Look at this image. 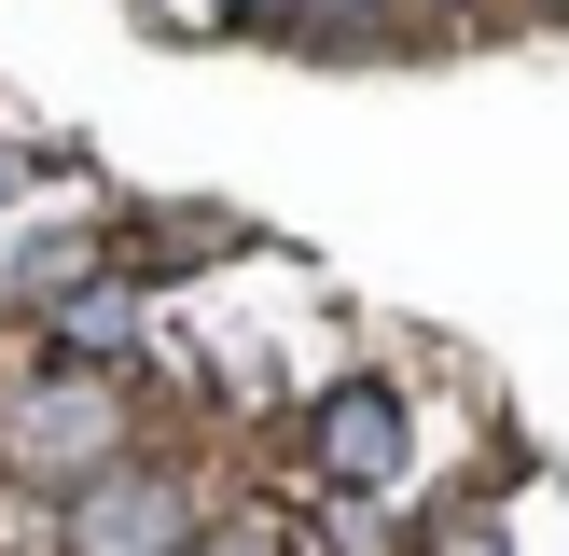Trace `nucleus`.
Here are the masks:
<instances>
[{
  "instance_id": "nucleus-1",
  "label": "nucleus",
  "mask_w": 569,
  "mask_h": 556,
  "mask_svg": "<svg viewBox=\"0 0 569 556\" xmlns=\"http://www.w3.org/2000/svg\"><path fill=\"white\" fill-rule=\"evenodd\" d=\"M167 543V500L153 487H98L83 500V556H153Z\"/></svg>"
},
{
  "instance_id": "nucleus-2",
  "label": "nucleus",
  "mask_w": 569,
  "mask_h": 556,
  "mask_svg": "<svg viewBox=\"0 0 569 556\" xmlns=\"http://www.w3.org/2000/svg\"><path fill=\"white\" fill-rule=\"evenodd\" d=\"M209 556H278V543H250V528H237V543H209Z\"/></svg>"
}]
</instances>
